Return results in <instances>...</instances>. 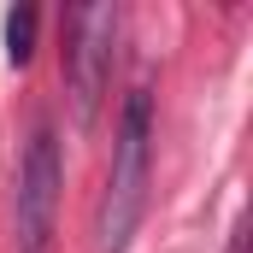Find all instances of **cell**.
I'll return each mask as SVG.
<instances>
[{
  "label": "cell",
  "mask_w": 253,
  "mask_h": 253,
  "mask_svg": "<svg viewBox=\"0 0 253 253\" xmlns=\"http://www.w3.org/2000/svg\"><path fill=\"white\" fill-rule=\"evenodd\" d=\"M147 171H153V94L135 88L124 100L118 118V141H112V177L94 212V248L100 253H124L141 212H147Z\"/></svg>",
  "instance_id": "1"
},
{
  "label": "cell",
  "mask_w": 253,
  "mask_h": 253,
  "mask_svg": "<svg viewBox=\"0 0 253 253\" xmlns=\"http://www.w3.org/2000/svg\"><path fill=\"white\" fill-rule=\"evenodd\" d=\"M36 24H42V12L30 0L6 12V59L12 65H30V53H36Z\"/></svg>",
  "instance_id": "4"
},
{
  "label": "cell",
  "mask_w": 253,
  "mask_h": 253,
  "mask_svg": "<svg viewBox=\"0 0 253 253\" xmlns=\"http://www.w3.org/2000/svg\"><path fill=\"white\" fill-rule=\"evenodd\" d=\"M112 47H118V6H77L71 12V100L83 129L100 118L106 83H112Z\"/></svg>",
  "instance_id": "3"
},
{
  "label": "cell",
  "mask_w": 253,
  "mask_h": 253,
  "mask_svg": "<svg viewBox=\"0 0 253 253\" xmlns=\"http://www.w3.org/2000/svg\"><path fill=\"white\" fill-rule=\"evenodd\" d=\"M230 253H248V236H242V230H236V242H230Z\"/></svg>",
  "instance_id": "5"
},
{
  "label": "cell",
  "mask_w": 253,
  "mask_h": 253,
  "mask_svg": "<svg viewBox=\"0 0 253 253\" xmlns=\"http://www.w3.org/2000/svg\"><path fill=\"white\" fill-rule=\"evenodd\" d=\"M59 189H65L59 141H53V129H36V141L24 153V171H18V253H53Z\"/></svg>",
  "instance_id": "2"
}]
</instances>
